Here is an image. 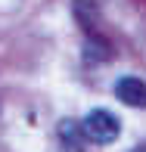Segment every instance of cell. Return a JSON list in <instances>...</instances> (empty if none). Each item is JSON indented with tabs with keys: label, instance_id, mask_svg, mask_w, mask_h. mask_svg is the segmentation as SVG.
I'll return each mask as SVG.
<instances>
[{
	"label": "cell",
	"instance_id": "277c9868",
	"mask_svg": "<svg viewBox=\"0 0 146 152\" xmlns=\"http://www.w3.org/2000/svg\"><path fill=\"white\" fill-rule=\"evenodd\" d=\"M134 152H146V149H134Z\"/></svg>",
	"mask_w": 146,
	"mask_h": 152
},
{
	"label": "cell",
	"instance_id": "6da1fadb",
	"mask_svg": "<svg viewBox=\"0 0 146 152\" xmlns=\"http://www.w3.org/2000/svg\"><path fill=\"white\" fill-rule=\"evenodd\" d=\"M81 127H84L87 140L96 143V146H106V143H115L118 134H121V121L115 118L109 109H93V112L84 115V121H81Z\"/></svg>",
	"mask_w": 146,
	"mask_h": 152
},
{
	"label": "cell",
	"instance_id": "3957f363",
	"mask_svg": "<svg viewBox=\"0 0 146 152\" xmlns=\"http://www.w3.org/2000/svg\"><path fill=\"white\" fill-rule=\"evenodd\" d=\"M56 130H59V140H62V146H65L68 152H84L87 134H84V127H81V121L65 118V121H59Z\"/></svg>",
	"mask_w": 146,
	"mask_h": 152
},
{
	"label": "cell",
	"instance_id": "7a4b0ae2",
	"mask_svg": "<svg viewBox=\"0 0 146 152\" xmlns=\"http://www.w3.org/2000/svg\"><path fill=\"white\" fill-rule=\"evenodd\" d=\"M115 96L124 102V106H131V109H146V81L134 78V75L118 78L115 81Z\"/></svg>",
	"mask_w": 146,
	"mask_h": 152
}]
</instances>
